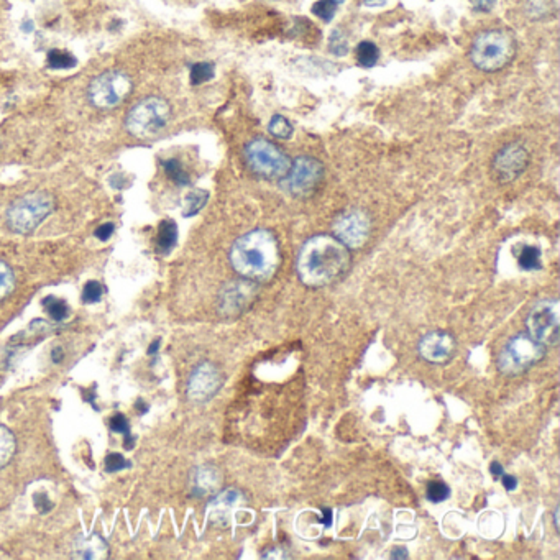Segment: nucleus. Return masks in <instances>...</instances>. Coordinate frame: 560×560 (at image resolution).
I'll return each instance as SVG.
<instances>
[{
  "instance_id": "1",
  "label": "nucleus",
  "mask_w": 560,
  "mask_h": 560,
  "mask_svg": "<svg viewBox=\"0 0 560 560\" xmlns=\"http://www.w3.org/2000/svg\"><path fill=\"white\" fill-rule=\"evenodd\" d=\"M349 265L350 253L344 243L330 235H315L299 250L296 271L304 285L320 287L339 280Z\"/></svg>"
},
{
  "instance_id": "2",
  "label": "nucleus",
  "mask_w": 560,
  "mask_h": 560,
  "mask_svg": "<svg viewBox=\"0 0 560 560\" xmlns=\"http://www.w3.org/2000/svg\"><path fill=\"white\" fill-rule=\"evenodd\" d=\"M230 263L245 280L268 281L280 266L278 240L265 228L248 232L232 245Z\"/></svg>"
},
{
  "instance_id": "3",
  "label": "nucleus",
  "mask_w": 560,
  "mask_h": 560,
  "mask_svg": "<svg viewBox=\"0 0 560 560\" xmlns=\"http://www.w3.org/2000/svg\"><path fill=\"white\" fill-rule=\"evenodd\" d=\"M516 40L508 30L493 29L482 31L472 43L470 59L478 69L485 73L499 71L513 61Z\"/></svg>"
},
{
  "instance_id": "4",
  "label": "nucleus",
  "mask_w": 560,
  "mask_h": 560,
  "mask_svg": "<svg viewBox=\"0 0 560 560\" xmlns=\"http://www.w3.org/2000/svg\"><path fill=\"white\" fill-rule=\"evenodd\" d=\"M54 198L46 191H34L14 200L7 209V225L20 235L35 232L54 210Z\"/></svg>"
},
{
  "instance_id": "5",
  "label": "nucleus",
  "mask_w": 560,
  "mask_h": 560,
  "mask_svg": "<svg viewBox=\"0 0 560 560\" xmlns=\"http://www.w3.org/2000/svg\"><path fill=\"white\" fill-rule=\"evenodd\" d=\"M171 117V107L160 96H150L135 104L125 118V127L133 137L151 138L161 132Z\"/></svg>"
},
{
  "instance_id": "6",
  "label": "nucleus",
  "mask_w": 560,
  "mask_h": 560,
  "mask_svg": "<svg viewBox=\"0 0 560 560\" xmlns=\"http://www.w3.org/2000/svg\"><path fill=\"white\" fill-rule=\"evenodd\" d=\"M245 160L250 170L265 179H281L291 166V158L266 138H255L247 143Z\"/></svg>"
},
{
  "instance_id": "7",
  "label": "nucleus",
  "mask_w": 560,
  "mask_h": 560,
  "mask_svg": "<svg viewBox=\"0 0 560 560\" xmlns=\"http://www.w3.org/2000/svg\"><path fill=\"white\" fill-rule=\"evenodd\" d=\"M546 355V347L531 335L519 334L511 339L498 357V367L504 375L524 373Z\"/></svg>"
},
{
  "instance_id": "8",
  "label": "nucleus",
  "mask_w": 560,
  "mask_h": 560,
  "mask_svg": "<svg viewBox=\"0 0 560 560\" xmlns=\"http://www.w3.org/2000/svg\"><path fill=\"white\" fill-rule=\"evenodd\" d=\"M133 89V83L130 79V76L123 71L112 69L106 71L97 76L96 79H92L88 89V97L91 104L102 108V111H108V108H116L122 104V102L130 96V92Z\"/></svg>"
},
{
  "instance_id": "9",
  "label": "nucleus",
  "mask_w": 560,
  "mask_h": 560,
  "mask_svg": "<svg viewBox=\"0 0 560 560\" xmlns=\"http://www.w3.org/2000/svg\"><path fill=\"white\" fill-rule=\"evenodd\" d=\"M324 179L322 163L311 156H299L281 178V188L295 198H309Z\"/></svg>"
},
{
  "instance_id": "10",
  "label": "nucleus",
  "mask_w": 560,
  "mask_h": 560,
  "mask_svg": "<svg viewBox=\"0 0 560 560\" xmlns=\"http://www.w3.org/2000/svg\"><path fill=\"white\" fill-rule=\"evenodd\" d=\"M527 330L542 345H556L560 337V306L557 299H544L527 315Z\"/></svg>"
},
{
  "instance_id": "11",
  "label": "nucleus",
  "mask_w": 560,
  "mask_h": 560,
  "mask_svg": "<svg viewBox=\"0 0 560 560\" xmlns=\"http://www.w3.org/2000/svg\"><path fill=\"white\" fill-rule=\"evenodd\" d=\"M334 232L337 240L347 248H360L368 242L372 233V220L365 210H345L335 219Z\"/></svg>"
},
{
  "instance_id": "12",
  "label": "nucleus",
  "mask_w": 560,
  "mask_h": 560,
  "mask_svg": "<svg viewBox=\"0 0 560 560\" xmlns=\"http://www.w3.org/2000/svg\"><path fill=\"white\" fill-rule=\"evenodd\" d=\"M529 165V153L524 145L508 143L493 158V175L499 183H511L523 175Z\"/></svg>"
},
{
  "instance_id": "13",
  "label": "nucleus",
  "mask_w": 560,
  "mask_h": 560,
  "mask_svg": "<svg viewBox=\"0 0 560 560\" xmlns=\"http://www.w3.org/2000/svg\"><path fill=\"white\" fill-rule=\"evenodd\" d=\"M255 296H257V287L250 280L227 282L219 292V312L227 317L240 315L252 306Z\"/></svg>"
},
{
  "instance_id": "14",
  "label": "nucleus",
  "mask_w": 560,
  "mask_h": 560,
  "mask_svg": "<svg viewBox=\"0 0 560 560\" xmlns=\"http://www.w3.org/2000/svg\"><path fill=\"white\" fill-rule=\"evenodd\" d=\"M222 373L215 365H212L209 362L200 363L194 368L191 377L188 380V396L189 399L195 401V403H204L214 398L217 391L222 386Z\"/></svg>"
},
{
  "instance_id": "15",
  "label": "nucleus",
  "mask_w": 560,
  "mask_h": 560,
  "mask_svg": "<svg viewBox=\"0 0 560 560\" xmlns=\"http://www.w3.org/2000/svg\"><path fill=\"white\" fill-rule=\"evenodd\" d=\"M419 355L431 363H445L455 352V339L444 330H434L426 334L419 342Z\"/></svg>"
},
{
  "instance_id": "16",
  "label": "nucleus",
  "mask_w": 560,
  "mask_h": 560,
  "mask_svg": "<svg viewBox=\"0 0 560 560\" xmlns=\"http://www.w3.org/2000/svg\"><path fill=\"white\" fill-rule=\"evenodd\" d=\"M222 482H224L222 472L217 469L215 465L204 464L195 467V469L191 472V477H189V488H191L193 497L205 498L219 492L222 487Z\"/></svg>"
},
{
  "instance_id": "17",
  "label": "nucleus",
  "mask_w": 560,
  "mask_h": 560,
  "mask_svg": "<svg viewBox=\"0 0 560 560\" xmlns=\"http://www.w3.org/2000/svg\"><path fill=\"white\" fill-rule=\"evenodd\" d=\"M71 557L84 560H101L108 557V544L99 534L78 536L71 547Z\"/></svg>"
},
{
  "instance_id": "18",
  "label": "nucleus",
  "mask_w": 560,
  "mask_h": 560,
  "mask_svg": "<svg viewBox=\"0 0 560 560\" xmlns=\"http://www.w3.org/2000/svg\"><path fill=\"white\" fill-rule=\"evenodd\" d=\"M238 498H240V493L237 490H225L217 494L215 498H212V502L208 506V513L212 523H227L228 511L235 506Z\"/></svg>"
},
{
  "instance_id": "19",
  "label": "nucleus",
  "mask_w": 560,
  "mask_h": 560,
  "mask_svg": "<svg viewBox=\"0 0 560 560\" xmlns=\"http://www.w3.org/2000/svg\"><path fill=\"white\" fill-rule=\"evenodd\" d=\"M560 0H526L524 12L531 20H546L559 12Z\"/></svg>"
},
{
  "instance_id": "20",
  "label": "nucleus",
  "mask_w": 560,
  "mask_h": 560,
  "mask_svg": "<svg viewBox=\"0 0 560 560\" xmlns=\"http://www.w3.org/2000/svg\"><path fill=\"white\" fill-rule=\"evenodd\" d=\"M178 242V225L175 220H161L158 225L156 248L160 253H170Z\"/></svg>"
},
{
  "instance_id": "21",
  "label": "nucleus",
  "mask_w": 560,
  "mask_h": 560,
  "mask_svg": "<svg viewBox=\"0 0 560 560\" xmlns=\"http://www.w3.org/2000/svg\"><path fill=\"white\" fill-rule=\"evenodd\" d=\"M17 452V439L7 426L0 424V469L7 467Z\"/></svg>"
},
{
  "instance_id": "22",
  "label": "nucleus",
  "mask_w": 560,
  "mask_h": 560,
  "mask_svg": "<svg viewBox=\"0 0 560 560\" xmlns=\"http://www.w3.org/2000/svg\"><path fill=\"white\" fill-rule=\"evenodd\" d=\"M209 193L204 191V189H193L186 194L183 204V215L184 217H193L198 214L199 210L204 209V205L208 204Z\"/></svg>"
},
{
  "instance_id": "23",
  "label": "nucleus",
  "mask_w": 560,
  "mask_h": 560,
  "mask_svg": "<svg viewBox=\"0 0 560 560\" xmlns=\"http://www.w3.org/2000/svg\"><path fill=\"white\" fill-rule=\"evenodd\" d=\"M380 59L378 46L372 41H362L357 46V61L362 68H373Z\"/></svg>"
},
{
  "instance_id": "24",
  "label": "nucleus",
  "mask_w": 560,
  "mask_h": 560,
  "mask_svg": "<svg viewBox=\"0 0 560 560\" xmlns=\"http://www.w3.org/2000/svg\"><path fill=\"white\" fill-rule=\"evenodd\" d=\"M43 307H45L46 314L50 315L54 322H63V320L68 319V315H69L68 304L59 297L46 296L45 299H43Z\"/></svg>"
},
{
  "instance_id": "25",
  "label": "nucleus",
  "mask_w": 560,
  "mask_h": 560,
  "mask_svg": "<svg viewBox=\"0 0 560 560\" xmlns=\"http://www.w3.org/2000/svg\"><path fill=\"white\" fill-rule=\"evenodd\" d=\"M163 168H165L166 175L170 176V179H173V183H176L178 186H188V184L191 183L188 171L184 170L181 163H179V160H175V158H171V160H165L163 161Z\"/></svg>"
},
{
  "instance_id": "26",
  "label": "nucleus",
  "mask_w": 560,
  "mask_h": 560,
  "mask_svg": "<svg viewBox=\"0 0 560 560\" xmlns=\"http://www.w3.org/2000/svg\"><path fill=\"white\" fill-rule=\"evenodd\" d=\"M518 263H519L521 268L526 270V271L539 270L542 266L541 250L537 247H523V250H521V253L518 257Z\"/></svg>"
},
{
  "instance_id": "27",
  "label": "nucleus",
  "mask_w": 560,
  "mask_h": 560,
  "mask_svg": "<svg viewBox=\"0 0 560 560\" xmlns=\"http://www.w3.org/2000/svg\"><path fill=\"white\" fill-rule=\"evenodd\" d=\"M339 5H340V0H317L312 5V14L315 17H319L320 20L324 21H332L337 10H339Z\"/></svg>"
},
{
  "instance_id": "28",
  "label": "nucleus",
  "mask_w": 560,
  "mask_h": 560,
  "mask_svg": "<svg viewBox=\"0 0 560 560\" xmlns=\"http://www.w3.org/2000/svg\"><path fill=\"white\" fill-rule=\"evenodd\" d=\"M268 130L270 133L273 135L275 138H280V140H287L292 135V125L291 122L287 121L285 116H273L270 121L268 125Z\"/></svg>"
},
{
  "instance_id": "29",
  "label": "nucleus",
  "mask_w": 560,
  "mask_h": 560,
  "mask_svg": "<svg viewBox=\"0 0 560 560\" xmlns=\"http://www.w3.org/2000/svg\"><path fill=\"white\" fill-rule=\"evenodd\" d=\"M78 61L73 54L61 50H53L48 53V66L51 69H71L74 68Z\"/></svg>"
},
{
  "instance_id": "30",
  "label": "nucleus",
  "mask_w": 560,
  "mask_h": 560,
  "mask_svg": "<svg viewBox=\"0 0 560 560\" xmlns=\"http://www.w3.org/2000/svg\"><path fill=\"white\" fill-rule=\"evenodd\" d=\"M15 290V275L10 266L0 260V301L12 295Z\"/></svg>"
},
{
  "instance_id": "31",
  "label": "nucleus",
  "mask_w": 560,
  "mask_h": 560,
  "mask_svg": "<svg viewBox=\"0 0 560 560\" xmlns=\"http://www.w3.org/2000/svg\"><path fill=\"white\" fill-rule=\"evenodd\" d=\"M189 78H191V84L194 86L208 83V81L214 78V64L208 61L195 63L191 68V76Z\"/></svg>"
},
{
  "instance_id": "32",
  "label": "nucleus",
  "mask_w": 560,
  "mask_h": 560,
  "mask_svg": "<svg viewBox=\"0 0 560 560\" xmlns=\"http://www.w3.org/2000/svg\"><path fill=\"white\" fill-rule=\"evenodd\" d=\"M329 51L335 54V56H345L349 53V38H347L345 31L342 29L334 30L332 35H330Z\"/></svg>"
},
{
  "instance_id": "33",
  "label": "nucleus",
  "mask_w": 560,
  "mask_h": 560,
  "mask_svg": "<svg viewBox=\"0 0 560 560\" xmlns=\"http://www.w3.org/2000/svg\"><path fill=\"white\" fill-rule=\"evenodd\" d=\"M108 426L113 432L117 434H122L125 437V449H132L133 447V439L130 436V424L127 421V417L123 414H116L111 417V422H108Z\"/></svg>"
},
{
  "instance_id": "34",
  "label": "nucleus",
  "mask_w": 560,
  "mask_h": 560,
  "mask_svg": "<svg viewBox=\"0 0 560 560\" xmlns=\"http://www.w3.org/2000/svg\"><path fill=\"white\" fill-rule=\"evenodd\" d=\"M427 499L432 503H442L450 497V488L440 480H432L427 483Z\"/></svg>"
},
{
  "instance_id": "35",
  "label": "nucleus",
  "mask_w": 560,
  "mask_h": 560,
  "mask_svg": "<svg viewBox=\"0 0 560 560\" xmlns=\"http://www.w3.org/2000/svg\"><path fill=\"white\" fill-rule=\"evenodd\" d=\"M83 302L96 304L104 296V286L99 281H88L83 287Z\"/></svg>"
},
{
  "instance_id": "36",
  "label": "nucleus",
  "mask_w": 560,
  "mask_h": 560,
  "mask_svg": "<svg viewBox=\"0 0 560 560\" xmlns=\"http://www.w3.org/2000/svg\"><path fill=\"white\" fill-rule=\"evenodd\" d=\"M125 469H130V462L125 459L123 455L112 452L106 457V472L107 473H117Z\"/></svg>"
},
{
  "instance_id": "37",
  "label": "nucleus",
  "mask_w": 560,
  "mask_h": 560,
  "mask_svg": "<svg viewBox=\"0 0 560 560\" xmlns=\"http://www.w3.org/2000/svg\"><path fill=\"white\" fill-rule=\"evenodd\" d=\"M35 508L40 511V513H48V511H51V508H53V503L50 502V498L46 497L45 493H36L35 494Z\"/></svg>"
},
{
  "instance_id": "38",
  "label": "nucleus",
  "mask_w": 560,
  "mask_h": 560,
  "mask_svg": "<svg viewBox=\"0 0 560 560\" xmlns=\"http://www.w3.org/2000/svg\"><path fill=\"white\" fill-rule=\"evenodd\" d=\"M113 230H116V225H113L112 222H107V224H102V225H99V227L96 228L94 235L99 238V240L106 242V240H108V238L112 237Z\"/></svg>"
},
{
  "instance_id": "39",
  "label": "nucleus",
  "mask_w": 560,
  "mask_h": 560,
  "mask_svg": "<svg viewBox=\"0 0 560 560\" xmlns=\"http://www.w3.org/2000/svg\"><path fill=\"white\" fill-rule=\"evenodd\" d=\"M497 0H472V7L477 12H490Z\"/></svg>"
},
{
  "instance_id": "40",
  "label": "nucleus",
  "mask_w": 560,
  "mask_h": 560,
  "mask_svg": "<svg viewBox=\"0 0 560 560\" xmlns=\"http://www.w3.org/2000/svg\"><path fill=\"white\" fill-rule=\"evenodd\" d=\"M502 478H503V485L508 492L516 490V487H518V478L513 477V475H508V473H503Z\"/></svg>"
},
{
  "instance_id": "41",
  "label": "nucleus",
  "mask_w": 560,
  "mask_h": 560,
  "mask_svg": "<svg viewBox=\"0 0 560 560\" xmlns=\"http://www.w3.org/2000/svg\"><path fill=\"white\" fill-rule=\"evenodd\" d=\"M64 360V349L63 347H54L51 350V362L54 365H59Z\"/></svg>"
},
{
  "instance_id": "42",
  "label": "nucleus",
  "mask_w": 560,
  "mask_h": 560,
  "mask_svg": "<svg viewBox=\"0 0 560 560\" xmlns=\"http://www.w3.org/2000/svg\"><path fill=\"white\" fill-rule=\"evenodd\" d=\"M320 523L327 527L332 526V509H329V508L322 509V519H320Z\"/></svg>"
},
{
  "instance_id": "43",
  "label": "nucleus",
  "mask_w": 560,
  "mask_h": 560,
  "mask_svg": "<svg viewBox=\"0 0 560 560\" xmlns=\"http://www.w3.org/2000/svg\"><path fill=\"white\" fill-rule=\"evenodd\" d=\"M490 472L494 478H499L504 473L503 467H502V464H499V462H493V464L490 465Z\"/></svg>"
},
{
  "instance_id": "44",
  "label": "nucleus",
  "mask_w": 560,
  "mask_h": 560,
  "mask_svg": "<svg viewBox=\"0 0 560 560\" xmlns=\"http://www.w3.org/2000/svg\"><path fill=\"white\" fill-rule=\"evenodd\" d=\"M391 557L393 559H407V551L403 547H398V549H394L393 554H391Z\"/></svg>"
},
{
  "instance_id": "45",
  "label": "nucleus",
  "mask_w": 560,
  "mask_h": 560,
  "mask_svg": "<svg viewBox=\"0 0 560 560\" xmlns=\"http://www.w3.org/2000/svg\"><path fill=\"white\" fill-rule=\"evenodd\" d=\"M363 4H365L367 7H383L386 0H363Z\"/></svg>"
},
{
  "instance_id": "46",
  "label": "nucleus",
  "mask_w": 560,
  "mask_h": 560,
  "mask_svg": "<svg viewBox=\"0 0 560 560\" xmlns=\"http://www.w3.org/2000/svg\"><path fill=\"white\" fill-rule=\"evenodd\" d=\"M158 350H160V340H153V344L148 347V355L155 357L156 353H158Z\"/></svg>"
}]
</instances>
